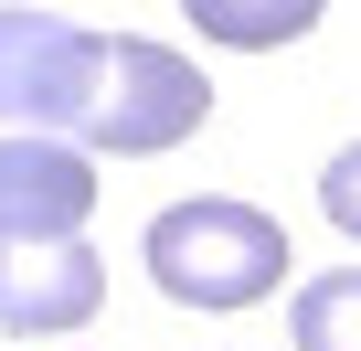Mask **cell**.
Listing matches in <instances>:
<instances>
[{
    "label": "cell",
    "instance_id": "2",
    "mask_svg": "<svg viewBox=\"0 0 361 351\" xmlns=\"http://www.w3.org/2000/svg\"><path fill=\"white\" fill-rule=\"evenodd\" d=\"M117 32H85L64 11H0V138H85L106 96Z\"/></svg>",
    "mask_w": 361,
    "mask_h": 351
},
{
    "label": "cell",
    "instance_id": "6",
    "mask_svg": "<svg viewBox=\"0 0 361 351\" xmlns=\"http://www.w3.org/2000/svg\"><path fill=\"white\" fill-rule=\"evenodd\" d=\"M192 32L202 43H245V54H276V43H308L319 32V0H192Z\"/></svg>",
    "mask_w": 361,
    "mask_h": 351
},
{
    "label": "cell",
    "instance_id": "7",
    "mask_svg": "<svg viewBox=\"0 0 361 351\" xmlns=\"http://www.w3.org/2000/svg\"><path fill=\"white\" fill-rule=\"evenodd\" d=\"M287 340L298 351H361V266H329L287 298Z\"/></svg>",
    "mask_w": 361,
    "mask_h": 351
},
{
    "label": "cell",
    "instance_id": "4",
    "mask_svg": "<svg viewBox=\"0 0 361 351\" xmlns=\"http://www.w3.org/2000/svg\"><path fill=\"white\" fill-rule=\"evenodd\" d=\"M96 213V160L75 138H0V245H64Z\"/></svg>",
    "mask_w": 361,
    "mask_h": 351
},
{
    "label": "cell",
    "instance_id": "1",
    "mask_svg": "<svg viewBox=\"0 0 361 351\" xmlns=\"http://www.w3.org/2000/svg\"><path fill=\"white\" fill-rule=\"evenodd\" d=\"M138 266L180 309H255V298L287 287V234H276V213H255L234 192H192V203L149 213Z\"/></svg>",
    "mask_w": 361,
    "mask_h": 351
},
{
    "label": "cell",
    "instance_id": "5",
    "mask_svg": "<svg viewBox=\"0 0 361 351\" xmlns=\"http://www.w3.org/2000/svg\"><path fill=\"white\" fill-rule=\"evenodd\" d=\"M96 298H106V256L85 234H64V245H0V330L11 340H64V330L96 319Z\"/></svg>",
    "mask_w": 361,
    "mask_h": 351
},
{
    "label": "cell",
    "instance_id": "3",
    "mask_svg": "<svg viewBox=\"0 0 361 351\" xmlns=\"http://www.w3.org/2000/svg\"><path fill=\"white\" fill-rule=\"evenodd\" d=\"M213 117V85H202V64L180 54V43H149V32H117V64H106V96H96V117H85V160H159V149H180Z\"/></svg>",
    "mask_w": 361,
    "mask_h": 351
},
{
    "label": "cell",
    "instance_id": "8",
    "mask_svg": "<svg viewBox=\"0 0 361 351\" xmlns=\"http://www.w3.org/2000/svg\"><path fill=\"white\" fill-rule=\"evenodd\" d=\"M319 213H329V224H340V234L361 245V138L319 160Z\"/></svg>",
    "mask_w": 361,
    "mask_h": 351
}]
</instances>
